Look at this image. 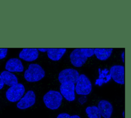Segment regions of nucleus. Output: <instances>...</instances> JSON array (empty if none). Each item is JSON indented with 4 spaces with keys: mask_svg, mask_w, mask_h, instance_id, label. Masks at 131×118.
Instances as JSON below:
<instances>
[{
    "mask_svg": "<svg viewBox=\"0 0 131 118\" xmlns=\"http://www.w3.org/2000/svg\"><path fill=\"white\" fill-rule=\"evenodd\" d=\"M4 83L3 82V81L1 77V75L0 74V90L1 89H2V88L4 87Z\"/></svg>",
    "mask_w": 131,
    "mask_h": 118,
    "instance_id": "nucleus-20",
    "label": "nucleus"
},
{
    "mask_svg": "<svg viewBox=\"0 0 131 118\" xmlns=\"http://www.w3.org/2000/svg\"><path fill=\"white\" fill-rule=\"evenodd\" d=\"M43 101L48 108L55 110L60 106L62 101V96L58 91L50 90L43 95Z\"/></svg>",
    "mask_w": 131,
    "mask_h": 118,
    "instance_id": "nucleus-3",
    "label": "nucleus"
},
{
    "mask_svg": "<svg viewBox=\"0 0 131 118\" xmlns=\"http://www.w3.org/2000/svg\"><path fill=\"white\" fill-rule=\"evenodd\" d=\"M94 48H76L70 55L72 64L76 67H81L87 61L88 58L94 54Z\"/></svg>",
    "mask_w": 131,
    "mask_h": 118,
    "instance_id": "nucleus-1",
    "label": "nucleus"
},
{
    "mask_svg": "<svg viewBox=\"0 0 131 118\" xmlns=\"http://www.w3.org/2000/svg\"><path fill=\"white\" fill-rule=\"evenodd\" d=\"M45 75L43 68L38 64H31L24 73L25 80L29 82H36L41 80Z\"/></svg>",
    "mask_w": 131,
    "mask_h": 118,
    "instance_id": "nucleus-2",
    "label": "nucleus"
},
{
    "mask_svg": "<svg viewBox=\"0 0 131 118\" xmlns=\"http://www.w3.org/2000/svg\"><path fill=\"white\" fill-rule=\"evenodd\" d=\"M5 69L9 72H23L24 66L19 59L12 58L6 62Z\"/></svg>",
    "mask_w": 131,
    "mask_h": 118,
    "instance_id": "nucleus-13",
    "label": "nucleus"
},
{
    "mask_svg": "<svg viewBox=\"0 0 131 118\" xmlns=\"http://www.w3.org/2000/svg\"><path fill=\"white\" fill-rule=\"evenodd\" d=\"M113 80L119 84H124V67L122 65H114L110 70Z\"/></svg>",
    "mask_w": 131,
    "mask_h": 118,
    "instance_id": "nucleus-9",
    "label": "nucleus"
},
{
    "mask_svg": "<svg viewBox=\"0 0 131 118\" xmlns=\"http://www.w3.org/2000/svg\"><path fill=\"white\" fill-rule=\"evenodd\" d=\"M92 89V85L90 80L84 74L79 75L76 82L75 90L79 95H86L90 93Z\"/></svg>",
    "mask_w": 131,
    "mask_h": 118,
    "instance_id": "nucleus-4",
    "label": "nucleus"
},
{
    "mask_svg": "<svg viewBox=\"0 0 131 118\" xmlns=\"http://www.w3.org/2000/svg\"><path fill=\"white\" fill-rule=\"evenodd\" d=\"M36 96L34 92L29 90L17 103L16 106L20 109H26L33 106L35 103Z\"/></svg>",
    "mask_w": 131,
    "mask_h": 118,
    "instance_id": "nucleus-8",
    "label": "nucleus"
},
{
    "mask_svg": "<svg viewBox=\"0 0 131 118\" xmlns=\"http://www.w3.org/2000/svg\"><path fill=\"white\" fill-rule=\"evenodd\" d=\"M41 52L47 51L48 57L54 61L59 60L66 52V48H38Z\"/></svg>",
    "mask_w": 131,
    "mask_h": 118,
    "instance_id": "nucleus-10",
    "label": "nucleus"
},
{
    "mask_svg": "<svg viewBox=\"0 0 131 118\" xmlns=\"http://www.w3.org/2000/svg\"><path fill=\"white\" fill-rule=\"evenodd\" d=\"M57 118H81L78 115H70L67 113H60L57 116Z\"/></svg>",
    "mask_w": 131,
    "mask_h": 118,
    "instance_id": "nucleus-18",
    "label": "nucleus"
},
{
    "mask_svg": "<svg viewBox=\"0 0 131 118\" xmlns=\"http://www.w3.org/2000/svg\"><path fill=\"white\" fill-rule=\"evenodd\" d=\"M4 84L10 87L18 83V79L15 75L8 71H4L1 74Z\"/></svg>",
    "mask_w": 131,
    "mask_h": 118,
    "instance_id": "nucleus-14",
    "label": "nucleus"
},
{
    "mask_svg": "<svg viewBox=\"0 0 131 118\" xmlns=\"http://www.w3.org/2000/svg\"><path fill=\"white\" fill-rule=\"evenodd\" d=\"M25 91L24 86L21 83H17L8 89L6 92V97L9 101L16 102L22 97Z\"/></svg>",
    "mask_w": 131,
    "mask_h": 118,
    "instance_id": "nucleus-5",
    "label": "nucleus"
},
{
    "mask_svg": "<svg viewBox=\"0 0 131 118\" xmlns=\"http://www.w3.org/2000/svg\"><path fill=\"white\" fill-rule=\"evenodd\" d=\"M38 54V50L36 48H24L20 52L19 57L25 61L32 62L37 58Z\"/></svg>",
    "mask_w": 131,
    "mask_h": 118,
    "instance_id": "nucleus-11",
    "label": "nucleus"
},
{
    "mask_svg": "<svg viewBox=\"0 0 131 118\" xmlns=\"http://www.w3.org/2000/svg\"><path fill=\"white\" fill-rule=\"evenodd\" d=\"M124 52H123L122 54V61L123 62H124Z\"/></svg>",
    "mask_w": 131,
    "mask_h": 118,
    "instance_id": "nucleus-21",
    "label": "nucleus"
},
{
    "mask_svg": "<svg viewBox=\"0 0 131 118\" xmlns=\"http://www.w3.org/2000/svg\"><path fill=\"white\" fill-rule=\"evenodd\" d=\"M97 107L101 116L104 118H111L113 111V107L110 102L104 100H101L98 103Z\"/></svg>",
    "mask_w": 131,
    "mask_h": 118,
    "instance_id": "nucleus-12",
    "label": "nucleus"
},
{
    "mask_svg": "<svg viewBox=\"0 0 131 118\" xmlns=\"http://www.w3.org/2000/svg\"><path fill=\"white\" fill-rule=\"evenodd\" d=\"M85 112L89 118H101V116L99 109L96 106L87 107Z\"/></svg>",
    "mask_w": 131,
    "mask_h": 118,
    "instance_id": "nucleus-17",
    "label": "nucleus"
},
{
    "mask_svg": "<svg viewBox=\"0 0 131 118\" xmlns=\"http://www.w3.org/2000/svg\"><path fill=\"white\" fill-rule=\"evenodd\" d=\"M60 94L68 101H73L75 99V84L71 82H65L60 86Z\"/></svg>",
    "mask_w": 131,
    "mask_h": 118,
    "instance_id": "nucleus-7",
    "label": "nucleus"
},
{
    "mask_svg": "<svg viewBox=\"0 0 131 118\" xmlns=\"http://www.w3.org/2000/svg\"><path fill=\"white\" fill-rule=\"evenodd\" d=\"M79 76V72L76 70L67 68L60 72L58 75V80L61 84L65 82H71L75 84Z\"/></svg>",
    "mask_w": 131,
    "mask_h": 118,
    "instance_id": "nucleus-6",
    "label": "nucleus"
},
{
    "mask_svg": "<svg viewBox=\"0 0 131 118\" xmlns=\"http://www.w3.org/2000/svg\"><path fill=\"white\" fill-rule=\"evenodd\" d=\"M99 70V78L96 80L95 84L100 86L102 84L108 82L111 80V76L110 74H108L109 71L107 69L105 68L102 71H100V69Z\"/></svg>",
    "mask_w": 131,
    "mask_h": 118,
    "instance_id": "nucleus-16",
    "label": "nucleus"
},
{
    "mask_svg": "<svg viewBox=\"0 0 131 118\" xmlns=\"http://www.w3.org/2000/svg\"><path fill=\"white\" fill-rule=\"evenodd\" d=\"M113 50V48H95L94 52L98 60L105 61L111 56Z\"/></svg>",
    "mask_w": 131,
    "mask_h": 118,
    "instance_id": "nucleus-15",
    "label": "nucleus"
},
{
    "mask_svg": "<svg viewBox=\"0 0 131 118\" xmlns=\"http://www.w3.org/2000/svg\"><path fill=\"white\" fill-rule=\"evenodd\" d=\"M7 48H0V60L4 58L7 54Z\"/></svg>",
    "mask_w": 131,
    "mask_h": 118,
    "instance_id": "nucleus-19",
    "label": "nucleus"
}]
</instances>
